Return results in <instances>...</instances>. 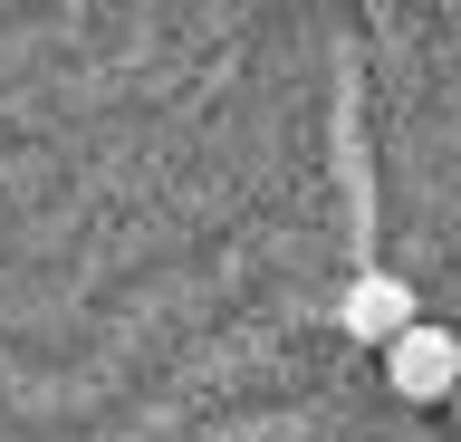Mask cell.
<instances>
[{
  "label": "cell",
  "instance_id": "7a4b0ae2",
  "mask_svg": "<svg viewBox=\"0 0 461 442\" xmlns=\"http://www.w3.org/2000/svg\"><path fill=\"white\" fill-rule=\"evenodd\" d=\"M337 327H346V337H356V347H394L403 327H423V308H413V289H403L394 269H366V279L346 289Z\"/></svg>",
  "mask_w": 461,
  "mask_h": 442
},
{
  "label": "cell",
  "instance_id": "6da1fadb",
  "mask_svg": "<svg viewBox=\"0 0 461 442\" xmlns=\"http://www.w3.org/2000/svg\"><path fill=\"white\" fill-rule=\"evenodd\" d=\"M384 384H394L403 404H442V394H452L461 384V337L452 327H403L394 347H384Z\"/></svg>",
  "mask_w": 461,
  "mask_h": 442
}]
</instances>
